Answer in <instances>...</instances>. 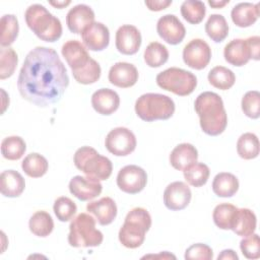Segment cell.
Segmentation results:
<instances>
[{
  "label": "cell",
  "mask_w": 260,
  "mask_h": 260,
  "mask_svg": "<svg viewBox=\"0 0 260 260\" xmlns=\"http://www.w3.org/2000/svg\"><path fill=\"white\" fill-rule=\"evenodd\" d=\"M26 150L24 140L19 136L5 137L1 142V153L8 160L19 159Z\"/></svg>",
  "instance_id": "d6a6232c"
},
{
  "label": "cell",
  "mask_w": 260,
  "mask_h": 260,
  "mask_svg": "<svg viewBox=\"0 0 260 260\" xmlns=\"http://www.w3.org/2000/svg\"><path fill=\"white\" fill-rule=\"evenodd\" d=\"M18 57L10 47H2L0 50V79L10 77L16 68Z\"/></svg>",
  "instance_id": "f35d334b"
},
{
  "label": "cell",
  "mask_w": 260,
  "mask_h": 260,
  "mask_svg": "<svg viewBox=\"0 0 260 260\" xmlns=\"http://www.w3.org/2000/svg\"><path fill=\"white\" fill-rule=\"evenodd\" d=\"M144 4L151 11H160L172 4V0H146Z\"/></svg>",
  "instance_id": "f6af8a7d"
},
{
  "label": "cell",
  "mask_w": 260,
  "mask_h": 260,
  "mask_svg": "<svg viewBox=\"0 0 260 260\" xmlns=\"http://www.w3.org/2000/svg\"><path fill=\"white\" fill-rule=\"evenodd\" d=\"M229 0H223V1H214V0H209L208 1V4L213 7V8H221L223 7L224 5L229 4Z\"/></svg>",
  "instance_id": "681fc988"
},
{
  "label": "cell",
  "mask_w": 260,
  "mask_h": 260,
  "mask_svg": "<svg viewBox=\"0 0 260 260\" xmlns=\"http://www.w3.org/2000/svg\"><path fill=\"white\" fill-rule=\"evenodd\" d=\"M69 85V76L57 52L36 47L26 55L17 78L20 95L38 107H48L61 100Z\"/></svg>",
  "instance_id": "6da1fadb"
},
{
  "label": "cell",
  "mask_w": 260,
  "mask_h": 260,
  "mask_svg": "<svg viewBox=\"0 0 260 260\" xmlns=\"http://www.w3.org/2000/svg\"><path fill=\"white\" fill-rule=\"evenodd\" d=\"M202 131L210 136L221 134L228 125V116L222 99L215 92L204 91L194 103Z\"/></svg>",
  "instance_id": "7a4b0ae2"
},
{
  "label": "cell",
  "mask_w": 260,
  "mask_h": 260,
  "mask_svg": "<svg viewBox=\"0 0 260 260\" xmlns=\"http://www.w3.org/2000/svg\"><path fill=\"white\" fill-rule=\"evenodd\" d=\"M239 190V180L232 173H218L212 181V191L218 197H232Z\"/></svg>",
  "instance_id": "4316f807"
},
{
  "label": "cell",
  "mask_w": 260,
  "mask_h": 260,
  "mask_svg": "<svg viewBox=\"0 0 260 260\" xmlns=\"http://www.w3.org/2000/svg\"><path fill=\"white\" fill-rule=\"evenodd\" d=\"M0 190L3 196L14 198L21 195L25 188V181L20 173L14 170H6L1 173Z\"/></svg>",
  "instance_id": "484cf974"
},
{
  "label": "cell",
  "mask_w": 260,
  "mask_h": 260,
  "mask_svg": "<svg viewBox=\"0 0 260 260\" xmlns=\"http://www.w3.org/2000/svg\"><path fill=\"white\" fill-rule=\"evenodd\" d=\"M24 19L30 30L42 41L56 42L62 36V24L44 5L31 4L24 13Z\"/></svg>",
  "instance_id": "3957f363"
},
{
  "label": "cell",
  "mask_w": 260,
  "mask_h": 260,
  "mask_svg": "<svg viewBox=\"0 0 260 260\" xmlns=\"http://www.w3.org/2000/svg\"><path fill=\"white\" fill-rule=\"evenodd\" d=\"M205 31L213 42H222L229 35V24L224 16L221 14H211L205 23Z\"/></svg>",
  "instance_id": "4dcf8cb0"
},
{
  "label": "cell",
  "mask_w": 260,
  "mask_h": 260,
  "mask_svg": "<svg viewBox=\"0 0 260 260\" xmlns=\"http://www.w3.org/2000/svg\"><path fill=\"white\" fill-rule=\"evenodd\" d=\"M213 258L212 249L202 243L191 245L185 252V259H199V260H211Z\"/></svg>",
  "instance_id": "ee69618b"
},
{
  "label": "cell",
  "mask_w": 260,
  "mask_h": 260,
  "mask_svg": "<svg viewBox=\"0 0 260 260\" xmlns=\"http://www.w3.org/2000/svg\"><path fill=\"white\" fill-rule=\"evenodd\" d=\"M237 151L244 159L256 158L259 154V139L256 134L246 132L237 141Z\"/></svg>",
  "instance_id": "1f68e13d"
},
{
  "label": "cell",
  "mask_w": 260,
  "mask_h": 260,
  "mask_svg": "<svg viewBox=\"0 0 260 260\" xmlns=\"http://www.w3.org/2000/svg\"><path fill=\"white\" fill-rule=\"evenodd\" d=\"M242 111L251 119H258L260 116V93L257 90L247 91L242 99Z\"/></svg>",
  "instance_id": "b9f144b4"
},
{
  "label": "cell",
  "mask_w": 260,
  "mask_h": 260,
  "mask_svg": "<svg viewBox=\"0 0 260 260\" xmlns=\"http://www.w3.org/2000/svg\"><path fill=\"white\" fill-rule=\"evenodd\" d=\"M175 109L174 101L161 93H144L135 103L136 115L146 122L168 120L174 115Z\"/></svg>",
  "instance_id": "5b68a950"
},
{
  "label": "cell",
  "mask_w": 260,
  "mask_h": 260,
  "mask_svg": "<svg viewBox=\"0 0 260 260\" xmlns=\"http://www.w3.org/2000/svg\"><path fill=\"white\" fill-rule=\"evenodd\" d=\"M102 69L100 64L94 60L90 59L88 64L80 70L72 72L74 79L81 84H91L98 81L101 77Z\"/></svg>",
  "instance_id": "ab89813d"
},
{
  "label": "cell",
  "mask_w": 260,
  "mask_h": 260,
  "mask_svg": "<svg viewBox=\"0 0 260 260\" xmlns=\"http://www.w3.org/2000/svg\"><path fill=\"white\" fill-rule=\"evenodd\" d=\"M136 137L126 127L112 129L106 136L105 146L109 152L116 156H126L136 148Z\"/></svg>",
  "instance_id": "9c48e42d"
},
{
  "label": "cell",
  "mask_w": 260,
  "mask_h": 260,
  "mask_svg": "<svg viewBox=\"0 0 260 260\" xmlns=\"http://www.w3.org/2000/svg\"><path fill=\"white\" fill-rule=\"evenodd\" d=\"M28 228L35 236L45 238L53 232L54 221L47 211L39 210L30 216Z\"/></svg>",
  "instance_id": "83f0119b"
},
{
  "label": "cell",
  "mask_w": 260,
  "mask_h": 260,
  "mask_svg": "<svg viewBox=\"0 0 260 260\" xmlns=\"http://www.w3.org/2000/svg\"><path fill=\"white\" fill-rule=\"evenodd\" d=\"M223 57L228 63L234 66L246 65L250 59H253L249 39L232 40L223 49Z\"/></svg>",
  "instance_id": "e0dca14e"
},
{
  "label": "cell",
  "mask_w": 260,
  "mask_h": 260,
  "mask_svg": "<svg viewBox=\"0 0 260 260\" xmlns=\"http://www.w3.org/2000/svg\"><path fill=\"white\" fill-rule=\"evenodd\" d=\"M231 17L233 22L239 27L251 26L259 17V3L241 2L233 7Z\"/></svg>",
  "instance_id": "cb8c5ba5"
},
{
  "label": "cell",
  "mask_w": 260,
  "mask_h": 260,
  "mask_svg": "<svg viewBox=\"0 0 260 260\" xmlns=\"http://www.w3.org/2000/svg\"><path fill=\"white\" fill-rule=\"evenodd\" d=\"M103 233L95 229V219L87 213H79L69 225L68 243L74 248L98 247L103 243Z\"/></svg>",
  "instance_id": "52a82bcc"
},
{
  "label": "cell",
  "mask_w": 260,
  "mask_h": 260,
  "mask_svg": "<svg viewBox=\"0 0 260 260\" xmlns=\"http://www.w3.org/2000/svg\"><path fill=\"white\" fill-rule=\"evenodd\" d=\"M18 20L13 14H5L1 17V47H9L18 36Z\"/></svg>",
  "instance_id": "e575fe53"
},
{
  "label": "cell",
  "mask_w": 260,
  "mask_h": 260,
  "mask_svg": "<svg viewBox=\"0 0 260 260\" xmlns=\"http://www.w3.org/2000/svg\"><path fill=\"white\" fill-rule=\"evenodd\" d=\"M146 172L136 165L125 166L117 175V186L120 190L128 194H137L141 192L146 186Z\"/></svg>",
  "instance_id": "30bf717a"
},
{
  "label": "cell",
  "mask_w": 260,
  "mask_h": 260,
  "mask_svg": "<svg viewBox=\"0 0 260 260\" xmlns=\"http://www.w3.org/2000/svg\"><path fill=\"white\" fill-rule=\"evenodd\" d=\"M155 80L160 88L180 96L192 93L197 85V78L192 72L178 67H171L159 72Z\"/></svg>",
  "instance_id": "ba28073f"
},
{
  "label": "cell",
  "mask_w": 260,
  "mask_h": 260,
  "mask_svg": "<svg viewBox=\"0 0 260 260\" xmlns=\"http://www.w3.org/2000/svg\"><path fill=\"white\" fill-rule=\"evenodd\" d=\"M141 46V34L132 24H124L116 31V48L123 55H134Z\"/></svg>",
  "instance_id": "5bb4252c"
},
{
  "label": "cell",
  "mask_w": 260,
  "mask_h": 260,
  "mask_svg": "<svg viewBox=\"0 0 260 260\" xmlns=\"http://www.w3.org/2000/svg\"><path fill=\"white\" fill-rule=\"evenodd\" d=\"M75 167L83 172L87 177L105 181L110 178L113 171V165L110 158L101 155L90 146H81L73 156Z\"/></svg>",
  "instance_id": "8992f818"
},
{
  "label": "cell",
  "mask_w": 260,
  "mask_h": 260,
  "mask_svg": "<svg viewBox=\"0 0 260 260\" xmlns=\"http://www.w3.org/2000/svg\"><path fill=\"white\" fill-rule=\"evenodd\" d=\"M208 81L209 83L218 89L226 90L230 89L236 81L235 73L224 67V66H215L208 72Z\"/></svg>",
  "instance_id": "f1b7e54d"
},
{
  "label": "cell",
  "mask_w": 260,
  "mask_h": 260,
  "mask_svg": "<svg viewBox=\"0 0 260 260\" xmlns=\"http://www.w3.org/2000/svg\"><path fill=\"white\" fill-rule=\"evenodd\" d=\"M184 172V178L193 187H201L206 184L209 178V168L203 162H195L188 167Z\"/></svg>",
  "instance_id": "8d00e7d4"
},
{
  "label": "cell",
  "mask_w": 260,
  "mask_h": 260,
  "mask_svg": "<svg viewBox=\"0 0 260 260\" xmlns=\"http://www.w3.org/2000/svg\"><path fill=\"white\" fill-rule=\"evenodd\" d=\"M151 226V216L149 212L142 207L131 209L119 231L120 243L129 249L140 247L144 240L145 234Z\"/></svg>",
  "instance_id": "277c9868"
},
{
  "label": "cell",
  "mask_w": 260,
  "mask_h": 260,
  "mask_svg": "<svg viewBox=\"0 0 260 260\" xmlns=\"http://www.w3.org/2000/svg\"><path fill=\"white\" fill-rule=\"evenodd\" d=\"M53 209L57 218L60 221L66 222L73 218L77 211V206L69 197L61 196L55 200Z\"/></svg>",
  "instance_id": "60d3db41"
},
{
  "label": "cell",
  "mask_w": 260,
  "mask_h": 260,
  "mask_svg": "<svg viewBox=\"0 0 260 260\" xmlns=\"http://www.w3.org/2000/svg\"><path fill=\"white\" fill-rule=\"evenodd\" d=\"M249 42H250V47L252 50L253 54V60H259V43H260V38L258 36H253L249 37Z\"/></svg>",
  "instance_id": "bcb514c9"
},
{
  "label": "cell",
  "mask_w": 260,
  "mask_h": 260,
  "mask_svg": "<svg viewBox=\"0 0 260 260\" xmlns=\"http://www.w3.org/2000/svg\"><path fill=\"white\" fill-rule=\"evenodd\" d=\"M91 106L101 115L109 116L120 106L119 94L110 88H100L91 95Z\"/></svg>",
  "instance_id": "44dd1931"
},
{
  "label": "cell",
  "mask_w": 260,
  "mask_h": 260,
  "mask_svg": "<svg viewBox=\"0 0 260 260\" xmlns=\"http://www.w3.org/2000/svg\"><path fill=\"white\" fill-rule=\"evenodd\" d=\"M198 158V151L191 143L178 144L170 154L172 167L178 171H184L195 164Z\"/></svg>",
  "instance_id": "603a6c76"
},
{
  "label": "cell",
  "mask_w": 260,
  "mask_h": 260,
  "mask_svg": "<svg viewBox=\"0 0 260 260\" xmlns=\"http://www.w3.org/2000/svg\"><path fill=\"white\" fill-rule=\"evenodd\" d=\"M238 207L230 203H220L215 206L212 218L215 225L221 230H231L232 220Z\"/></svg>",
  "instance_id": "74e56055"
},
{
  "label": "cell",
  "mask_w": 260,
  "mask_h": 260,
  "mask_svg": "<svg viewBox=\"0 0 260 260\" xmlns=\"http://www.w3.org/2000/svg\"><path fill=\"white\" fill-rule=\"evenodd\" d=\"M256 224L257 218L251 209L237 208L232 220L231 230L238 236L247 237L255 232Z\"/></svg>",
  "instance_id": "d4e9b609"
},
{
  "label": "cell",
  "mask_w": 260,
  "mask_h": 260,
  "mask_svg": "<svg viewBox=\"0 0 260 260\" xmlns=\"http://www.w3.org/2000/svg\"><path fill=\"white\" fill-rule=\"evenodd\" d=\"M217 259L218 260H220V259H235V260H238L239 257H238L237 253L234 250L228 249V250L221 251V253L217 256Z\"/></svg>",
  "instance_id": "7dc6e473"
},
{
  "label": "cell",
  "mask_w": 260,
  "mask_h": 260,
  "mask_svg": "<svg viewBox=\"0 0 260 260\" xmlns=\"http://www.w3.org/2000/svg\"><path fill=\"white\" fill-rule=\"evenodd\" d=\"M94 21V12L86 4H77L70 8L66 15V24L73 34H81L83 29Z\"/></svg>",
  "instance_id": "ffe728a7"
},
{
  "label": "cell",
  "mask_w": 260,
  "mask_h": 260,
  "mask_svg": "<svg viewBox=\"0 0 260 260\" xmlns=\"http://www.w3.org/2000/svg\"><path fill=\"white\" fill-rule=\"evenodd\" d=\"M144 61L152 68L160 67L169 59V51L166 46L158 42H151L144 51Z\"/></svg>",
  "instance_id": "836d02e7"
},
{
  "label": "cell",
  "mask_w": 260,
  "mask_h": 260,
  "mask_svg": "<svg viewBox=\"0 0 260 260\" xmlns=\"http://www.w3.org/2000/svg\"><path fill=\"white\" fill-rule=\"evenodd\" d=\"M240 248L247 259H258L260 257L259 236L253 233L252 235L244 237L240 243Z\"/></svg>",
  "instance_id": "7bdbcfd3"
},
{
  "label": "cell",
  "mask_w": 260,
  "mask_h": 260,
  "mask_svg": "<svg viewBox=\"0 0 260 260\" xmlns=\"http://www.w3.org/2000/svg\"><path fill=\"white\" fill-rule=\"evenodd\" d=\"M23 172L30 178L43 177L49 168L48 160L40 153L34 152L27 154L21 162Z\"/></svg>",
  "instance_id": "f546056e"
},
{
  "label": "cell",
  "mask_w": 260,
  "mask_h": 260,
  "mask_svg": "<svg viewBox=\"0 0 260 260\" xmlns=\"http://www.w3.org/2000/svg\"><path fill=\"white\" fill-rule=\"evenodd\" d=\"M86 210L92 213L101 225L112 223L117 216V205L111 197H102L86 205Z\"/></svg>",
  "instance_id": "7402d4cb"
},
{
  "label": "cell",
  "mask_w": 260,
  "mask_h": 260,
  "mask_svg": "<svg viewBox=\"0 0 260 260\" xmlns=\"http://www.w3.org/2000/svg\"><path fill=\"white\" fill-rule=\"evenodd\" d=\"M70 3H71L70 0H67V1H49V4H51L52 6H54L56 8H60V9L66 7Z\"/></svg>",
  "instance_id": "c3c4849f"
},
{
  "label": "cell",
  "mask_w": 260,
  "mask_h": 260,
  "mask_svg": "<svg viewBox=\"0 0 260 260\" xmlns=\"http://www.w3.org/2000/svg\"><path fill=\"white\" fill-rule=\"evenodd\" d=\"M102 190L101 182L87 176H74L69 182L70 193L80 201H88L98 197Z\"/></svg>",
  "instance_id": "9a60e30c"
},
{
  "label": "cell",
  "mask_w": 260,
  "mask_h": 260,
  "mask_svg": "<svg viewBox=\"0 0 260 260\" xmlns=\"http://www.w3.org/2000/svg\"><path fill=\"white\" fill-rule=\"evenodd\" d=\"M156 31L158 36L170 45L180 44L186 35L184 24L174 14H166L157 20Z\"/></svg>",
  "instance_id": "7c38bea8"
},
{
  "label": "cell",
  "mask_w": 260,
  "mask_h": 260,
  "mask_svg": "<svg viewBox=\"0 0 260 260\" xmlns=\"http://www.w3.org/2000/svg\"><path fill=\"white\" fill-rule=\"evenodd\" d=\"M151 257H153V258L162 257V259H164V258H165V259H167V258H173V259H176V257H175L174 255H172V254H170V253H168V252L160 253L159 255H147V256H144L143 258H151Z\"/></svg>",
  "instance_id": "f907efd6"
},
{
  "label": "cell",
  "mask_w": 260,
  "mask_h": 260,
  "mask_svg": "<svg viewBox=\"0 0 260 260\" xmlns=\"http://www.w3.org/2000/svg\"><path fill=\"white\" fill-rule=\"evenodd\" d=\"M206 13L205 4L199 0H186L181 5L183 18L191 24L200 23Z\"/></svg>",
  "instance_id": "d590c367"
},
{
  "label": "cell",
  "mask_w": 260,
  "mask_h": 260,
  "mask_svg": "<svg viewBox=\"0 0 260 260\" xmlns=\"http://www.w3.org/2000/svg\"><path fill=\"white\" fill-rule=\"evenodd\" d=\"M62 56L65 58L71 71H77L86 66L91 59L83 44L77 40L67 41L61 49Z\"/></svg>",
  "instance_id": "ac0fdd59"
},
{
  "label": "cell",
  "mask_w": 260,
  "mask_h": 260,
  "mask_svg": "<svg viewBox=\"0 0 260 260\" xmlns=\"http://www.w3.org/2000/svg\"><path fill=\"white\" fill-rule=\"evenodd\" d=\"M192 193L190 187L181 181H176L167 186L164 192V203L170 210H182L191 201Z\"/></svg>",
  "instance_id": "4fadbf2b"
},
{
  "label": "cell",
  "mask_w": 260,
  "mask_h": 260,
  "mask_svg": "<svg viewBox=\"0 0 260 260\" xmlns=\"http://www.w3.org/2000/svg\"><path fill=\"white\" fill-rule=\"evenodd\" d=\"M84 46L90 51H103L110 43L109 28L102 22L93 21L81 32Z\"/></svg>",
  "instance_id": "2e32d148"
},
{
  "label": "cell",
  "mask_w": 260,
  "mask_h": 260,
  "mask_svg": "<svg viewBox=\"0 0 260 260\" xmlns=\"http://www.w3.org/2000/svg\"><path fill=\"white\" fill-rule=\"evenodd\" d=\"M137 68L127 62H117L109 70V81L118 87L127 88L133 86L138 80Z\"/></svg>",
  "instance_id": "d6986e66"
},
{
  "label": "cell",
  "mask_w": 260,
  "mask_h": 260,
  "mask_svg": "<svg viewBox=\"0 0 260 260\" xmlns=\"http://www.w3.org/2000/svg\"><path fill=\"white\" fill-rule=\"evenodd\" d=\"M211 59V49L202 39L191 40L183 49L185 64L196 70L204 69Z\"/></svg>",
  "instance_id": "8fae6325"
}]
</instances>
